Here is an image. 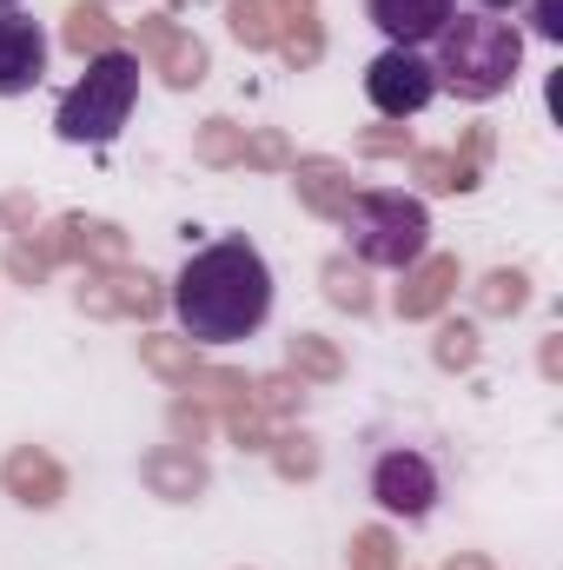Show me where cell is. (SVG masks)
Segmentation results:
<instances>
[{"label":"cell","mask_w":563,"mask_h":570,"mask_svg":"<svg viewBox=\"0 0 563 570\" xmlns=\"http://www.w3.org/2000/svg\"><path fill=\"white\" fill-rule=\"evenodd\" d=\"M365 100L385 114V120H412L437 100V73H431V53L418 47H385L372 67H365Z\"/></svg>","instance_id":"8992f818"},{"label":"cell","mask_w":563,"mask_h":570,"mask_svg":"<svg viewBox=\"0 0 563 570\" xmlns=\"http://www.w3.org/2000/svg\"><path fill=\"white\" fill-rule=\"evenodd\" d=\"M140 107V53L127 47H107L87 60V73L60 94V114H53V134L67 146H113L127 134Z\"/></svg>","instance_id":"3957f363"},{"label":"cell","mask_w":563,"mask_h":570,"mask_svg":"<svg viewBox=\"0 0 563 570\" xmlns=\"http://www.w3.org/2000/svg\"><path fill=\"white\" fill-rule=\"evenodd\" d=\"M13 7H20V0H0V13H13Z\"/></svg>","instance_id":"8fae6325"},{"label":"cell","mask_w":563,"mask_h":570,"mask_svg":"<svg viewBox=\"0 0 563 570\" xmlns=\"http://www.w3.org/2000/svg\"><path fill=\"white\" fill-rule=\"evenodd\" d=\"M511 7H517V0H477V13H497V20H504Z\"/></svg>","instance_id":"30bf717a"},{"label":"cell","mask_w":563,"mask_h":570,"mask_svg":"<svg viewBox=\"0 0 563 570\" xmlns=\"http://www.w3.org/2000/svg\"><path fill=\"white\" fill-rule=\"evenodd\" d=\"M345 239L365 266L378 273H412L424 253H431V206L418 193H398V186H372V193H352L345 206Z\"/></svg>","instance_id":"277c9868"},{"label":"cell","mask_w":563,"mask_h":570,"mask_svg":"<svg viewBox=\"0 0 563 570\" xmlns=\"http://www.w3.org/2000/svg\"><path fill=\"white\" fill-rule=\"evenodd\" d=\"M531 27L544 40H563V0H531Z\"/></svg>","instance_id":"9c48e42d"},{"label":"cell","mask_w":563,"mask_h":570,"mask_svg":"<svg viewBox=\"0 0 563 570\" xmlns=\"http://www.w3.org/2000/svg\"><path fill=\"white\" fill-rule=\"evenodd\" d=\"M424 53H431L437 94H457V100L484 107V100H497V94L517 80V67H524V33H517V20H497V13L464 7V13L444 20V33H437Z\"/></svg>","instance_id":"7a4b0ae2"},{"label":"cell","mask_w":563,"mask_h":570,"mask_svg":"<svg viewBox=\"0 0 563 570\" xmlns=\"http://www.w3.org/2000/svg\"><path fill=\"white\" fill-rule=\"evenodd\" d=\"M47 53H53V40H47V27L33 13H20V7L0 13V100L33 94L47 80Z\"/></svg>","instance_id":"52a82bcc"},{"label":"cell","mask_w":563,"mask_h":570,"mask_svg":"<svg viewBox=\"0 0 563 570\" xmlns=\"http://www.w3.org/2000/svg\"><path fill=\"white\" fill-rule=\"evenodd\" d=\"M172 318L192 345H246L273 318V266L253 239L199 246L172 279Z\"/></svg>","instance_id":"6da1fadb"},{"label":"cell","mask_w":563,"mask_h":570,"mask_svg":"<svg viewBox=\"0 0 563 570\" xmlns=\"http://www.w3.org/2000/svg\"><path fill=\"white\" fill-rule=\"evenodd\" d=\"M365 484H372V504H378L385 518H398V524H424V518L437 511V498H444V471L424 458L418 444H385V451H372Z\"/></svg>","instance_id":"5b68a950"},{"label":"cell","mask_w":563,"mask_h":570,"mask_svg":"<svg viewBox=\"0 0 563 570\" xmlns=\"http://www.w3.org/2000/svg\"><path fill=\"white\" fill-rule=\"evenodd\" d=\"M457 13V0H365V20L385 33V47H431L444 33V20Z\"/></svg>","instance_id":"ba28073f"}]
</instances>
